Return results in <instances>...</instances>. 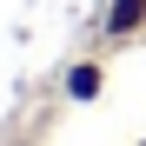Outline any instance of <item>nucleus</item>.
<instances>
[{
    "mask_svg": "<svg viewBox=\"0 0 146 146\" xmlns=\"http://www.w3.org/2000/svg\"><path fill=\"white\" fill-rule=\"evenodd\" d=\"M100 60H80V66H66V100H93V93H100Z\"/></svg>",
    "mask_w": 146,
    "mask_h": 146,
    "instance_id": "f03ea898",
    "label": "nucleus"
},
{
    "mask_svg": "<svg viewBox=\"0 0 146 146\" xmlns=\"http://www.w3.org/2000/svg\"><path fill=\"white\" fill-rule=\"evenodd\" d=\"M100 27H106L113 40H126V33H139V27H146V0H106Z\"/></svg>",
    "mask_w": 146,
    "mask_h": 146,
    "instance_id": "f257e3e1",
    "label": "nucleus"
}]
</instances>
